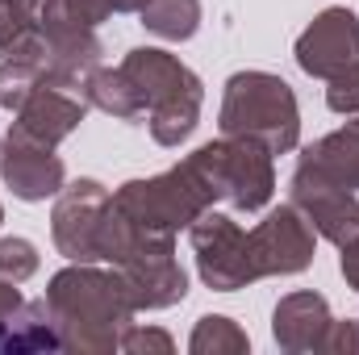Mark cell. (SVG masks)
Here are the masks:
<instances>
[{
  "instance_id": "1",
  "label": "cell",
  "mask_w": 359,
  "mask_h": 355,
  "mask_svg": "<svg viewBox=\"0 0 359 355\" xmlns=\"http://www.w3.org/2000/svg\"><path fill=\"white\" fill-rule=\"evenodd\" d=\"M46 309L55 318V330L63 339V351L80 355H113L121 343V330L134 322V301L126 293L121 272H100L92 264H72L50 276Z\"/></svg>"
},
{
  "instance_id": "2",
  "label": "cell",
  "mask_w": 359,
  "mask_h": 355,
  "mask_svg": "<svg viewBox=\"0 0 359 355\" xmlns=\"http://www.w3.org/2000/svg\"><path fill=\"white\" fill-rule=\"evenodd\" d=\"M121 76L130 80L142 113L151 117L147 126L159 147H180L196 130L205 88H201V76L184 67L176 55L159 46H138L121 59Z\"/></svg>"
},
{
  "instance_id": "3",
  "label": "cell",
  "mask_w": 359,
  "mask_h": 355,
  "mask_svg": "<svg viewBox=\"0 0 359 355\" xmlns=\"http://www.w3.org/2000/svg\"><path fill=\"white\" fill-rule=\"evenodd\" d=\"M217 126H222V134L264 142L271 155H288L301 138V109H297L292 88L280 76L238 72L226 80Z\"/></svg>"
},
{
  "instance_id": "4",
  "label": "cell",
  "mask_w": 359,
  "mask_h": 355,
  "mask_svg": "<svg viewBox=\"0 0 359 355\" xmlns=\"http://www.w3.org/2000/svg\"><path fill=\"white\" fill-rule=\"evenodd\" d=\"M113 205L134 230L176 239L180 230H188L205 209H213V192L196 176V168L184 159V163H176V168H168V172H159L151 180H126L113 192Z\"/></svg>"
},
{
  "instance_id": "5",
  "label": "cell",
  "mask_w": 359,
  "mask_h": 355,
  "mask_svg": "<svg viewBox=\"0 0 359 355\" xmlns=\"http://www.w3.org/2000/svg\"><path fill=\"white\" fill-rule=\"evenodd\" d=\"M196 176L209 184L213 201L234 205L238 213H259L268 209L276 192V172H271V151L255 138H234L222 134L217 142H205L188 155Z\"/></svg>"
},
{
  "instance_id": "6",
  "label": "cell",
  "mask_w": 359,
  "mask_h": 355,
  "mask_svg": "<svg viewBox=\"0 0 359 355\" xmlns=\"http://www.w3.org/2000/svg\"><path fill=\"white\" fill-rule=\"evenodd\" d=\"M100 38L92 25H80L63 0L38 21V67H42V80L46 84H59V88H84L88 76L100 67Z\"/></svg>"
},
{
  "instance_id": "7",
  "label": "cell",
  "mask_w": 359,
  "mask_h": 355,
  "mask_svg": "<svg viewBox=\"0 0 359 355\" xmlns=\"http://www.w3.org/2000/svg\"><path fill=\"white\" fill-rule=\"evenodd\" d=\"M192 251H196V272L213 293H238L247 284H255V264H251V247H247V230L226 217L205 209L192 226H188Z\"/></svg>"
},
{
  "instance_id": "8",
  "label": "cell",
  "mask_w": 359,
  "mask_h": 355,
  "mask_svg": "<svg viewBox=\"0 0 359 355\" xmlns=\"http://www.w3.org/2000/svg\"><path fill=\"white\" fill-rule=\"evenodd\" d=\"M117 272L126 280L134 309H172L188 293V276L176 260V239L168 234H138Z\"/></svg>"
},
{
  "instance_id": "9",
  "label": "cell",
  "mask_w": 359,
  "mask_h": 355,
  "mask_svg": "<svg viewBox=\"0 0 359 355\" xmlns=\"http://www.w3.org/2000/svg\"><path fill=\"white\" fill-rule=\"evenodd\" d=\"M288 205L301 209V217L313 226V234H322L334 247H347L359 239V196L351 188L334 184L309 163H297V172L288 180Z\"/></svg>"
},
{
  "instance_id": "10",
  "label": "cell",
  "mask_w": 359,
  "mask_h": 355,
  "mask_svg": "<svg viewBox=\"0 0 359 355\" xmlns=\"http://www.w3.org/2000/svg\"><path fill=\"white\" fill-rule=\"evenodd\" d=\"M109 201L113 196L100 180L63 184V192L55 201V213H50V239H55V247L67 264H96L100 260L96 234H100V217H104Z\"/></svg>"
},
{
  "instance_id": "11",
  "label": "cell",
  "mask_w": 359,
  "mask_h": 355,
  "mask_svg": "<svg viewBox=\"0 0 359 355\" xmlns=\"http://www.w3.org/2000/svg\"><path fill=\"white\" fill-rule=\"evenodd\" d=\"M247 247H251V264L259 280L297 276L313 264V226L301 217L297 205H280L255 230H247Z\"/></svg>"
},
{
  "instance_id": "12",
  "label": "cell",
  "mask_w": 359,
  "mask_h": 355,
  "mask_svg": "<svg viewBox=\"0 0 359 355\" xmlns=\"http://www.w3.org/2000/svg\"><path fill=\"white\" fill-rule=\"evenodd\" d=\"M297 63L313 80H334L359 63V21L351 8H322L297 38Z\"/></svg>"
},
{
  "instance_id": "13",
  "label": "cell",
  "mask_w": 359,
  "mask_h": 355,
  "mask_svg": "<svg viewBox=\"0 0 359 355\" xmlns=\"http://www.w3.org/2000/svg\"><path fill=\"white\" fill-rule=\"evenodd\" d=\"M88 113V100L84 96H72L59 84H38V88L25 96V105L17 109V121L8 134L17 138H29V142H42V147H59Z\"/></svg>"
},
{
  "instance_id": "14",
  "label": "cell",
  "mask_w": 359,
  "mask_h": 355,
  "mask_svg": "<svg viewBox=\"0 0 359 355\" xmlns=\"http://www.w3.org/2000/svg\"><path fill=\"white\" fill-rule=\"evenodd\" d=\"M0 176L13 188V196H21V201H46V196H59L63 192L67 168L55 155V147H42V142H29V138L8 134L4 138Z\"/></svg>"
},
{
  "instance_id": "15",
  "label": "cell",
  "mask_w": 359,
  "mask_h": 355,
  "mask_svg": "<svg viewBox=\"0 0 359 355\" xmlns=\"http://www.w3.org/2000/svg\"><path fill=\"white\" fill-rule=\"evenodd\" d=\"M326 326H330V305L322 293H288L271 314V335H276L280 351L288 355L318 351Z\"/></svg>"
},
{
  "instance_id": "16",
  "label": "cell",
  "mask_w": 359,
  "mask_h": 355,
  "mask_svg": "<svg viewBox=\"0 0 359 355\" xmlns=\"http://www.w3.org/2000/svg\"><path fill=\"white\" fill-rule=\"evenodd\" d=\"M301 163H309V168H318L322 176H330L334 184L359 192V121L351 117L343 130L318 138V142L301 155Z\"/></svg>"
},
{
  "instance_id": "17",
  "label": "cell",
  "mask_w": 359,
  "mask_h": 355,
  "mask_svg": "<svg viewBox=\"0 0 359 355\" xmlns=\"http://www.w3.org/2000/svg\"><path fill=\"white\" fill-rule=\"evenodd\" d=\"M4 355H34V351H63V339L55 330V318L46 309V301H25L8 326L4 339Z\"/></svg>"
},
{
  "instance_id": "18",
  "label": "cell",
  "mask_w": 359,
  "mask_h": 355,
  "mask_svg": "<svg viewBox=\"0 0 359 355\" xmlns=\"http://www.w3.org/2000/svg\"><path fill=\"white\" fill-rule=\"evenodd\" d=\"M80 92H84V100L92 109H100V113H109L117 121H138L142 117V105L130 88V80L121 76V67H96Z\"/></svg>"
},
{
  "instance_id": "19",
  "label": "cell",
  "mask_w": 359,
  "mask_h": 355,
  "mask_svg": "<svg viewBox=\"0 0 359 355\" xmlns=\"http://www.w3.org/2000/svg\"><path fill=\"white\" fill-rule=\"evenodd\" d=\"M138 17L155 38L188 42L201 29V0H147Z\"/></svg>"
},
{
  "instance_id": "20",
  "label": "cell",
  "mask_w": 359,
  "mask_h": 355,
  "mask_svg": "<svg viewBox=\"0 0 359 355\" xmlns=\"http://www.w3.org/2000/svg\"><path fill=\"white\" fill-rule=\"evenodd\" d=\"M0 59L38 63V17L21 0H0Z\"/></svg>"
},
{
  "instance_id": "21",
  "label": "cell",
  "mask_w": 359,
  "mask_h": 355,
  "mask_svg": "<svg viewBox=\"0 0 359 355\" xmlns=\"http://www.w3.org/2000/svg\"><path fill=\"white\" fill-rule=\"evenodd\" d=\"M188 351L192 355H243L251 351V339L238 322L222 318V314H205L188 339Z\"/></svg>"
},
{
  "instance_id": "22",
  "label": "cell",
  "mask_w": 359,
  "mask_h": 355,
  "mask_svg": "<svg viewBox=\"0 0 359 355\" xmlns=\"http://www.w3.org/2000/svg\"><path fill=\"white\" fill-rule=\"evenodd\" d=\"M38 84H42V67L34 59H0V109L17 113Z\"/></svg>"
},
{
  "instance_id": "23",
  "label": "cell",
  "mask_w": 359,
  "mask_h": 355,
  "mask_svg": "<svg viewBox=\"0 0 359 355\" xmlns=\"http://www.w3.org/2000/svg\"><path fill=\"white\" fill-rule=\"evenodd\" d=\"M38 272V247L29 239H0V280L25 284Z\"/></svg>"
},
{
  "instance_id": "24",
  "label": "cell",
  "mask_w": 359,
  "mask_h": 355,
  "mask_svg": "<svg viewBox=\"0 0 359 355\" xmlns=\"http://www.w3.org/2000/svg\"><path fill=\"white\" fill-rule=\"evenodd\" d=\"M142 4L147 0H63V8L80 21V25H100V21H109L113 13H142Z\"/></svg>"
},
{
  "instance_id": "25",
  "label": "cell",
  "mask_w": 359,
  "mask_h": 355,
  "mask_svg": "<svg viewBox=\"0 0 359 355\" xmlns=\"http://www.w3.org/2000/svg\"><path fill=\"white\" fill-rule=\"evenodd\" d=\"M117 351H130V355H142V351H159V355H172L176 351V339L168 330H151V326H126L121 330V343Z\"/></svg>"
},
{
  "instance_id": "26",
  "label": "cell",
  "mask_w": 359,
  "mask_h": 355,
  "mask_svg": "<svg viewBox=\"0 0 359 355\" xmlns=\"http://www.w3.org/2000/svg\"><path fill=\"white\" fill-rule=\"evenodd\" d=\"M326 84H330V88H326V105H330L334 113H343V117H359V63L347 67L343 76L326 80Z\"/></svg>"
},
{
  "instance_id": "27",
  "label": "cell",
  "mask_w": 359,
  "mask_h": 355,
  "mask_svg": "<svg viewBox=\"0 0 359 355\" xmlns=\"http://www.w3.org/2000/svg\"><path fill=\"white\" fill-rule=\"evenodd\" d=\"M318 351L326 355H355L359 351V322H334L330 318V326H326V335H322V347Z\"/></svg>"
},
{
  "instance_id": "28",
  "label": "cell",
  "mask_w": 359,
  "mask_h": 355,
  "mask_svg": "<svg viewBox=\"0 0 359 355\" xmlns=\"http://www.w3.org/2000/svg\"><path fill=\"white\" fill-rule=\"evenodd\" d=\"M21 305H25V301H21V293H17V284H13V280H0V347H4V339H8V326H13V318H17Z\"/></svg>"
},
{
  "instance_id": "29",
  "label": "cell",
  "mask_w": 359,
  "mask_h": 355,
  "mask_svg": "<svg viewBox=\"0 0 359 355\" xmlns=\"http://www.w3.org/2000/svg\"><path fill=\"white\" fill-rule=\"evenodd\" d=\"M343 276H347V284L359 293V239H351L343 247Z\"/></svg>"
},
{
  "instance_id": "30",
  "label": "cell",
  "mask_w": 359,
  "mask_h": 355,
  "mask_svg": "<svg viewBox=\"0 0 359 355\" xmlns=\"http://www.w3.org/2000/svg\"><path fill=\"white\" fill-rule=\"evenodd\" d=\"M0 159H4V142H0Z\"/></svg>"
},
{
  "instance_id": "31",
  "label": "cell",
  "mask_w": 359,
  "mask_h": 355,
  "mask_svg": "<svg viewBox=\"0 0 359 355\" xmlns=\"http://www.w3.org/2000/svg\"><path fill=\"white\" fill-rule=\"evenodd\" d=\"M0 222H4V209H0Z\"/></svg>"
},
{
  "instance_id": "32",
  "label": "cell",
  "mask_w": 359,
  "mask_h": 355,
  "mask_svg": "<svg viewBox=\"0 0 359 355\" xmlns=\"http://www.w3.org/2000/svg\"><path fill=\"white\" fill-rule=\"evenodd\" d=\"M355 121H359V117H355Z\"/></svg>"
}]
</instances>
